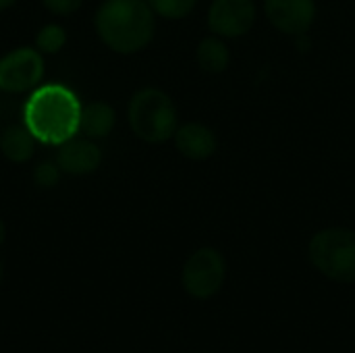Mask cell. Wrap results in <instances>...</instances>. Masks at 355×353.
Listing matches in <instances>:
<instances>
[{
	"label": "cell",
	"mask_w": 355,
	"mask_h": 353,
	"mask_svg": "<svg viewBox=\"0 0 355 353\" xmlns=\"http://www.w3.org/2000/svg\"><path fill=\"white\" fill-rule=\"evenodd\" d=\"M94 27L106 48L131 56L152 44L156 15L148 0H104L94 15Z\"/></svg>",
	"instance_id": "cell-1"
},
{
	"label": "cell",
	"mask_w": 355,
	"mask_h": 353,
	"mask_svg": "<svg viewBox=\"0 0 355 353\" xmlns=\"http://www.w3.org/2000/svg\"><path fill=\"white\" fill-rule=\"evenodd\" d=\"M79 114L77 96L64 85L50 83L33 89L25 108V123L40 141L60 146L79 131Z\"/></svg>",
	"instance_id": "cell-2"
},
{
	"label": "cell",
	"mask_w": 355,
	"mask_h": 353,
	"mask_svg": "<svg viewBox=\"0 0 355 353\" xmlns=\"http://www.w3.org/2000/svg\"><path fill=\"white\" fill-rule=\"evenodd\" d=\"M127 123L137 139L158 146L173 139L179 127V110L164 89L146 85L135 89L129 98Z\"/></svg>",
	"instance_id": "cell-3"
},
{
	"label": "cell",
	"mask_w": 355,
	"mask_h": 353,
	"mask_svg": "<svg viewBox=\"0 0 355 353\" xmlns=\"http://www.w3.org/2000/svg\"><path fill=\"white\" fill-rule=\"evenodd\" d=\"M308 260L324 279L341 285L355 283V231L324 227L308 241Z\"/></svg>",
	"instance_id": "cell-4"
},
{
	"label": "cell",
	"mask_w": 355,
	"mask_h": 353,
	"mask_svg": "<svg viewBox=\"0 0 355 353\" xmlns=\"http://www.w3.org/2000/svg\"><path fill=\"white\" fill-rule=\"evenodd\" d=\"M227 281V260L218 248L202 246L193 250L183 268H181V285L183 291L200 302L212 300L220 293Z\"/></svg>",
	"instance_id": "cell-5"
},
{
	"label": "cell",
	"mask_w": 355,
	"mask_h": 353,
	"mask_svg": "<svg viewBox=\"0 0 355 353\" xmlns=\"http://www.w3.org/2000/svg\"><path fill=\"white\" fill-rule=\"evenodd\" d=\"M44 79V54L33 46H19L0 56V89L23 94L40 87Z\"/></svg>",
	"instance_id": "cell-6"
},
{
	"label": "cell",
	"mask_w": 355,
	"mask_h": 353,
	"mask_svg": "<svg viewBox=\"0 0 355 353\" xmlns=\"http://www.w3.org/2000/svg\"><path fill=\"white\" fill-rule=\"evenodd\" d=\"M258 21L256 0H210L206 10L208 31L231 42L245 37Z\"/></svg>",
	"instance_id": "cell-7"
},
{
	"label": "cell",
	"mask_w": 355,
	"mask_h": 353,
	"mask_svg": "<svg viewBox=\"0 0 355 353\" xmlns=\"http://www.w3.org/2000/svg\"><path fill=\"white\" fill-rule=\"evenodd\" d=\"M266 21L283 35L304 37L318 17L316 0H262Z\"/></svg>",
	"instance_id": "cell-8"
},
{
	"label": "cell",
	"mask_w": 355,
	"mask_h": 353,
	"mask_svg": "<svg viewBox=\"0 0 355 353\" xmlns=\"http://www.w3.org/2000/svg\"><path fill=\"white\" fill-rule=\"evenodd\" d=\"M171 141H173L175 150L191 162L210 160L218 152V144H220L216 131L202 121L179 123Z\"/></svg>",
	"instance_id": "cell-9"
},
{
	"label": "cell",
	"mask_w": 355,
	"mask_h": 353,
	"mask_svg": "<svg viewBox=\"0 0 355 353\" xmlns=\"http://www.w3.org/2000/svg\"><path fill=\"white\" fill-rule=\"evenodd\" d=\"M56 164L64 175H73V177L92 175L102 164V150L89 137H71L58 146Z\"/></svg>",
	"instance_id": "cell-10"
},
{
	"label": "cell",
	"mask_w": 355,
	"mask_h": 353,
	"mask_svg": "<svg viewBox=\"0 0 355 353\" xmlns=\"http://www.w3.org/2000/svg\"><path fill=\"white\" fill-rule=\"evenodd\" d=\"M196 64L206 75H223L231 67L229 42L210 33L204 35L196 46Z\"/></svg>",
	"instance_id": "cell-11"
},
{
	"label": "cell",
	"mask_w": 355,
	"mask_h": 353,
	"mask_svg": "<svg viewBox=\"0 0 355 353\" xmlns=\"http://www.w3.org/2000/svg\"><path fill=\"white\" fill-rule=\"evenodd\" d=\"M116 125V110L104 102V100H96L89 102L81 108L79 114V131L89 137V139H104L112 133Z\"/></svg>",
	"instance_id": "cell-12"
},
{
	"label": "cell",
	"mask_w": 355,
	"mask_h": 353,
	"mask_svg": "<svg viewBox=\"0 0 355 353\" xmlns=\"http://www.w3.org/2000/svg\"><path fill=\"white\" fill-rule=\"evenodd\" d=\"M0 152L8 162L25 164L35 154V137L27 127H8L0 133Z\"/></svg>",
	"instance_id": "cell-13"
},
{
	"label": "cell",
	"mask_w": 355,
	"mask_h": 353,
	"mask_svg": "<svg viewBox=\"0 0 355 353\" xmlns=\"http://www.w3.org/2000/svg\"><path fill=\"white\" fill-rule=\"evenodd\" d=\"M148 4L154 10V15L160 19L183 21L196 10L198 0H148Z\"/></svg>",
	"instance_id": "cell-14"
},
{
	"label": "cell",
	"mask_w": 355,
	"mask_h": 353,
	"mask_svg": "<svg viewBox=\"0 0 355 353\" xmlns=\"http://www.w3.org/2000/svg\"><path fill=\"white\" fill-rule=\"evenodd\" d=\"M67 44V29L58 23H46L35 33V48L42 54H56Z\"/></svg>",
	"instance_id": "cell-15"
},
{
	"label": "cell",
	"mask_w": 355,
	"mask_h": 353,
	"mask_svg": "<svg viewBox=\"0 0 355 353\" xmlns=\"http://www.w3.org/2000/svg\"><path fill=\"white\" fill-rule=\"evenodd\" d=\"M60 175H62V171L56 164V160L54 162L52 160H44V162H40L33 169L31 179H33L35 187H40V189H52V187H56L60 183Z\"/></svg>",
	"instance_id": "cell-16"
},
{
	"label": "cell",
	"mask_w": 355,
	"mask_h": 353,
	"mask_svg": "<svg viewBox=\"0 0 355 353\" xmlns=\"http://www.w3.org/2000/svg\"><path fill=\"white\" fill-rule=\"evenodd\" d=\"M42 4L54 17H69L81 8L83 0H42Z\"/></svg>",
	"instance_id": "cell-17"
},
{
	"label": "cell",
	"mask_w": 355,
	"mask_h": 353,
	"mask_svg": "<svg viewBox=\"0 0 355 353\" xmlns=\"http://www.w3.org/2000/svg\"><path fill=\"white\" fill-rule=\"evenodd\" d=\"M6 241V225H4V221L0 218V246Z\"/></svg>",
	"instance_id": "cell-18"
},
{
	"label": "cell",
	"mask_w": 355,
	"mask_h": 353,
	"mask_svg": "<svg viewBox=\"0 0 355 353\" xmlns=\"http://www.w3.org/2000/svg\"><path fill=\"white\" fill-rule=\"evenodd\" d=\"M15 2H17V0H0V12H2V10H6V8H10Z\"/></svg>",
	"instance_id": "cell-19"
},
{
	"label": "cell",
	"mask_w": 355,
	"mask_h": 353,
	"mask_svg": "<svg viewBox=\"0 0 355 353\" xmlns=\"http://www.w3.org/2000/svg\"><path fill=\"white\" fill-rule=\"evenodd\" d=\"M2 277H4V270H2V262H0V285H2Z\"/></svg>",
	"instance_id": "cell-20"
}]
</instances>
